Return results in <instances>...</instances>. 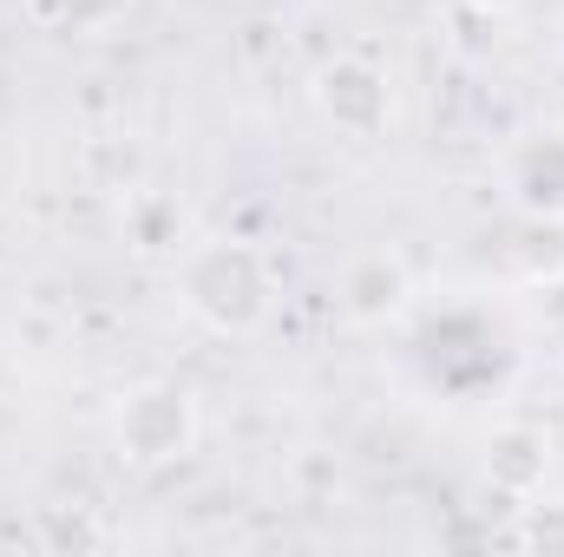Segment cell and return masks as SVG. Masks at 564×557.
Listing matches in <instances>:
<instances>
[{
  "label": "cell",
  "mask_w": 564,
  "mask_h": 557,
  "mask_svg": "<svg viewBox=\"0 0 564 557\" xmlns=\"http://www.w3.org/2000/svg\"><path fill=\"white\" fill-rule=\"evenodd\" d=\"M177 282H184V308L217 335H250L270 315V263H263V250H250L237 237L197 243Z\"/></svg>",
  "instance_id": "6da1fadb"
},
{
  "label": "cell",
  "mask_w": 564,
  "mask_h": 557,
  "mask_svg": "<svg viewBox=\"0 0 564 557\" xmlns=\"http://www.w3.org/2000/svg\"><path fill=\"white\" fill-rule=\"evenodd\" d=\"M112 439H119V452H126L132 466L184 459L191 439H197V407H191L184 387H171V381H144V387H132V394L119 401V414H112Z\"/></svg>",
  "instance_id": "7a4b0ae2"
},
{
  "label": "cell",
  "mask_w": 564,
  "mask_h": 557,
  "mask_svg": "<svg viewBox=\"0 0 564 557\" xmlns=\"http://www.w3.org/2000/svg\"><path fill=\"white\" fill-rule=\"evenodd\" d=\"M315 106H322V119H328L335 132H348V139H375V132L388 125V112H394L388 79H381L368 59H328V66L315 73Z\"/></svg>",
  "instance_id": "3957f363"
},
{
  "label": "cell",
  "mask_w": 564,
  "mask_h": 557,
  "mask_svg": "<svg viewBox=\"0 0 564 557\" xmlns=\"http://www.w3.org/2000/svg\"><path fill=\"white\" fill-rule=\"evenodd\" d=\"M341 308H348V321H361V328L394 321V315L408 308V263L388 256V250L355 256V263L341 270Z\"/></svg>",
  "instance_id": "277c9868"
},
{
  "label": "cell",
  "mask_w": 564,
  "mask_h": 557,
  "mask_svg": "<svg viewBox=\"0 0 564 557\" xmlns=\"http://www.w3.org/2000/svg\"><path fill=\"white\" fill-rule=\"evenodd\" d=\"M512 190L525 210L564 217V132H532L512 151Z\"/></svg>",
  "instance_id": "5b68a950"
},
{
  "label": "cell",
  "mask_w": 564,
  "mask_h": 557,
  "mask_svg": "<svg viewBox=\"0 0 564 557\" xmlns=\"http://www.w3.org/2000/svg\"><path fill=\"white\" fill-rule=\"evenodd\" d=\"M545 459H552V446H545L539 426H499L492 433V452H486V472H492L499 492H519L525 499L545 479Z\"/></svg>",
  "instance_id": "8992f818"
},
{
  "label": "cell",
  "mask_w": 564,
  "mask_h": 557,
  "mask_svg": "<svg viewBox=\"0 0 564 557\" xmlns=\"http://www.w3.org/2000/svg\"><path fill=\"white\" fill-rule=\"evenodd\" d=\"M512 263L525 282H558L564 276V217H525L519 243H512Z\"/></svg>",
  "instance_id": "52a82bcc"
},
{
  "label": "cell",
  "mask_w": 564,
  "mask_h": 557,
  "mask_svg": "<svg viewBox=\"0 0 564 557\" xmlns=\"http://www.w3.org/2000/svg\"><path fill=\"white\" fill-rule=\"evenodd\" d=\"M119 7L126 0H26V13L53 33H93V26L119 20Z\"/></svg>",
  "instance_id": "ba28073f"
},
{
  "label": "cell",
  "mask_w": 564,
  "mask_h": 557,
  "mask_svg": "<svg viewBox=\"0 0 564 557\" xmlns=\"http://www.w3.org/2000/svg\"><path fill=\"white\" fill-rule=\"evenodd\" d=\"M525 538L532 545H564V505H525Z\"/></svg>",
  "instance_id": "9c48e42d"
},
{
  "label": "cell",
  "mask_w": 564,
  "mask_h": 557,
  "mask_svg": "<svg viewBox=\"0 0 564 557\" xmlns=\"http://www.w3.org/2000/svg\"><path fill=\"white\" fill-rule=\"evenodd\" d=\"M459 7H466V13H479V20H499L512 0H459Z\"/></svg>",
  "instance_id": "30bf717a"
}]
</instances>
